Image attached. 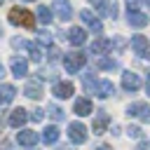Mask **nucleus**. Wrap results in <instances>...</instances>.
<instances>
[{
	"label": "nucleus",
	"instance_id": "1",
	"mask_svg": "<svg viewBox=\"0 0 150 150\" xmlns=\"http://www.w3.org/2000/svg\"><path fill=\"white\" fill-rule=\"evenodd\" d=\"M9 21L14 26H23V28H33L35 26V14L23 9V7H12L9 9Z\"/></svg>",
	"mask_w": 150,
	"mask_h": 150
},
{
	"label": "nucleus",
	"instance_id": "2",
	"mask_svg": "<svg viewBox=\"0 0 150 150\" xmlns=\"http://www.w3.org/2000/svg\"><path fill=\"white\" fill-rule=\"evenodd\" d=\"M84 61H87V56H84L82 52H68V54L63 56V68H66L68 73H77V70H82Z\"/></svg>",
	"mask_w": 150,
	"mask_h": 150
},
{
	"label": "nucleus",
	"instance_id": "3",
	"mask_svg": "<svg viewBox=\"0 0 150 150\" xmlns=\"http://www.w3.org/2000/svg\"><path fill=\"white\" fill-rule=\"evenodd\" d=\"M131 49L136 52V56L150 59V40H148L145 35H134V38H131Z\"/></svg>",
	"mask_w": 150,
	"mask_h": 150
},
{
	"label": "nucleus",
	"instance_id": "4",
	"mask_svg": "<svg viewBox=\"0 0 150 150\" xmlns=\"http://www.w3.org/2000/svg\"><path fill=\"white\" fill-rule=\"evenodd\" d=\"M127 112H129L131 117H138L141 122H150V105H148V103H143V101L131 103V105L127 108Z\"/></svg>",
	"mask_w": 150,
	"mask_h": 150
},
{
	"label": "nucleus",
	"instance_id": "5",
	"mask_svg": "<svg viewBox=\"0 0 150 150\" xmlns=\"http://www.w3.org/2000/svg\"><path fill=\"white\" fill-rule=\"evenodd\" d=\"M52 9L56 12V19L59 21H70V16H73V7H70L68 0H54L52 2Z\"/></svg>",
	"mask_w": 150,
	"mask_h": 150
},
{
	"label": "nucleus",
	"instance_id": "6",
	"mask_svg": "<svg viewBox=\"0 0 150 150\" xmlns=\"http://www.w3.org/2000/svg\"><path fill=\"white\" fill-rule=\"evenodd\" d=\"M68 136H70V141H73V143L82 145V143L87 141V127H84L82 122H73V124L68 127Z\"/></svg>",
	"mask_w": 150,
	"mask_h": 150
},
{
	"label": "nucleus",
	"instance_id": "7",
	"mask_svg": "<svg viewBox=\"0 0 150 150\" xmlns=\"http://www.w3.org/2000/svg\"><path fill=\"white\" fill-rule=\"evenodd\" d=\"M91 110H94V105H91V101H89L87 96H80V98L73 101V112H75V115L87 117V115H91Z\"/></svg>",
	"mask_w": 150,
	"mask_h": 150
},
{
	"label": "nucleus",
	"instance_id": "8",
	"mask_svg": "<svg viewBox=\"0 0 150 150\" xmlns=\"http://www.w3.org/2000/svg\"><path fill=\"white\" fill-rule=\"evenodd\" d=\"M16 143L23 145V148H33L38 143V131H30V129H21L16 134Z\"/></svg>",
	"mask_w": 150,
	"mask_h": 150
},
{
	"label": "nucleus",
	"instance_id": "9",
	"mask_svg": "<svg viewBox=\"0 0 150 150\" xmlns=\"http://www.w3.org/2000/svg\"><path fill=\"white\" fill-rule=\"evenodd\" d=\"M80 19H82V21H84V23H87V26H89L94 33H101L103 23L98 21V16H96L94 12H89V9H82V12H80Z\"/></svg>",
	"mask_w": 150,
	"mask_h": 150
},
{
	"label": "nucleus",
	"instance_id": "10",
	"mask_svg": "<svg viewBox=\"0 0 150 150\" xmlns=\"http://www.w3.org/2000/svg\"><path fill=\"white\" fill-rule=\"evenodd\" d=\"M122 87H124L127 91H138V89H141V77H138L136 73L127 70V73L122 75Z\"/></svg>",
	"mask_w": 150,
	"mask_h": 150
},
{
	"label": "nucleus",
	"instance_id": "11",
	"mask_svg": "<svg viewBox=\"0 0 150 150\" xmlns=\"http://www.w3.org/2000/svg\"><path fill=\"white\" fill-rule=\"evenodd\" d=\"M75 94V87H73V82H54V96H59V98H70Z\"/></svg>",
	"mask_w": 150,
	"mask_h": 150
},
{
	"label": "nucleus",
	"instance_id": "12",
	"mask_svg": "<svg viewBox=\"0 0 150 150\" xmlns=\"http://www.w3.org/2000/svg\"><path fill=\"white\" fill-rule=\"evenodd\" d=\"M68 42L75 45V47H82V45L87 42V33H84V28H80V26L70 28V30H68Z\"/></svg>",
	"mask_w": 150,
	"mask_h": 150
},
{
	"label": "nucleus",
	"instance_id": "13",
	"mask_svg": "<svg viewBox=\"0 0 150 150\" xmlns=\"http://www.w3.org/2000/svg\"><path fill=\"white\" fill-rule=\"evenodd\" d=\"M110 47H112V42H110L108 38H96V40L91 42V54L103 56L105 52H110Z\"/></svg>",
	"mask_w": 150,
	"mask_h": 150
},
{
	"label": "nucleus",
	"instance_id": "14",
	"mask_svg": "<svg viewBox=\"0 0 150 150\" xmlns=\"http://www.w3.org/2000/svg\"><path fill=\"white\" fill-rule=\"evenodd\" d=\"M9 66H12L14 77H23V75H28V63H26V59H23V56H14Z\"/></svg>",
	"mask_w": 150,
	"mask_h": 150
},
{
	"label": "nucleus",
	"instance_id": "15",
	"mask_svg": "<svg viewBox=\"0 0 150 150\" xmlns=\"http://www.w3.org/2000/svg\"><path fill=\"white\" fill-rule=\"evenodd\" d=\"M129 26H134V28L148 26V14H143L138 9H129Z\"/></svg>",
	"mask_w": 150,
	"mask_h": 150
},
{
	"label": "nucleus",
	"instance_id": "16",
	"mask_svg": "<svg viewBox=\"0 0 150 150\" xmlns=\"http://www.w3.org/2000/svg\"><path fill=\"white\" fill-rule=\"evenodd\" d=\"M23 94L28 96V98H42V84L38 82V80H30V82H26V87H23Z\"/></svg>",
	"mask_w": 150,
	"mask_h": 150
},
{
	"label": "nucleus",
	"instance_id": "17",
	"mask_svg": "<svg viewBox=\"0 0 150 150\" xmlns=\"http://www.w3.org/2000/svg\"><path fill=\"white\" fill-rule=\"evenodd\" d=\"M98 98H108V96H112L115 94V87H112V82L110 80H98V84H96V91H94Z\"/></svg>",
	"mask_w": 150,
	"mask_h": 150
},
{
	"label": "nucleus",
	"instance_id": "18",
	"mask_svg": "<svg viewBox=\"0 0 150 150\" xmlns=\"http://www.w3.org/2000/svg\"><path fill=\"white\" fill-rule=\"evenodd\" d=\"M28 117H30V115H28L23 108H14L12 115H9V124H12V127H21V124H26Z\"/></svg>",
	"mask_w": 150,
	"mask_h": 150
},
{
	"label": "nucleus",
	"instance_id": "19",
	"mask_svg": "<svg viewBox=\"0 0 150 150\" xmlns=\"http://www.w3.org/2000/svg\"><path fill=\"white\" fill-rule=\"evenodd\" d=\"M108 122H110V117H108V112H98V115L94 117V124H91V129H94V134H103V131L108 129Z\"/></svg>",
	"mask_w": 150,
	"mask_h": 150
},
{
	"label": "nucleus",
	"instance_id": "20",
	"mask_svg": "<svg viewBox=\"0 0 150 150\" xmlns=\"http://www.w3.org/2000/svg\"><path fill=\"white\" fill-rule=\"evenodd\" d=\"M14 96H16V87L14 84H0V105L9 103Z\"/></svg>",
	"mask_w": 150,
	"mask_h": 150
},
{
	"label": "nucleus",
	"instance_id": "21",
	"mask_svg": "<svg viewBox=\"0 0 150 150\" xmlns=\"http://www.w3.org/2000/svg\"><path fill=\"white\" fill-rule=\"evenodd\" d=\"M59 134H61V131H59V127H56V124H49V127H45V131H42V141L52 145V143H56V141H59Z\"/></svg>",
	"mask_w": 150,
	"mask_h": 150
},
{
	"label": "nucleus",
	"instance_id": "22",
	"mask_svg": "<svg viewBox=\"0 0 150 150\" xmlns=\"http://www.w3.org/2000/svg\"><path fill=\"white\" fill-rule=\"evenodd\" d=\"M35 16H38V21H40L42 26H47V23H52V19H54V14H52V9H49V7H45V5H40V7H38V14H35Z\"/></svg>",
	"mask_w": 150,
	"mask_h": 150
},
{
	"label": "nucleus",
	"instance_id": "23",
	"mask_svg": "<svg viewBox=\"0 0 150 150\" xmlns=\"http://www.w3.org/2000/svg\"><path fill=\"white\" fill-rule=\"evenodd\" d=\"M26 49H28V54H30V59H33L35 63H40V61H42V49H40L35 42H28V47H26Z\"/></svg>",
	"mask_w": 150,
	"mask_h": 150
},
{
	"label": "nucleus",
	"instance_id": "24",
	"mask_svg": "<svg viewBox=\"0 0 150 150\" xmlns=\"http://www.w3.org/2000/svg\"><path fill=\"white\" fill-rule=\"evenodd\" d=\"M98 68H101V70H115V68H117V61L101 56V59H98Z\"/></svg>",
	"mask_w": 150,
	"mask_h": 150
},
{
	"label": "nucleus",
	"instance_id": "25",
	"mask_svg": "<svg viewBox=\"0 0 150 150\" xmlns=\"http://www.w3.org/2000/svg\"><path fill=\"white\" fill-rule=\"evenodd\" d=\"M105 14L115 19V16H117V5H115V2H108V5H105Z\"/></svg>",
	"mask_w": 150,
	"mask_h": 150
},
{
	"label": "nucleus",
	"instance_id": "26",
	"mask_svg": "<svg viewBox=\"0 0 150 150\" xmlns=\"http://www.w3.org/2000/svg\"><path fill=\"white\" fill-rule=\"evenodd\" d=\"M38 40H40L42 45H49V47H52V35H49V33H40Z\"/></svg>",
	"mask_w": 150,
	"mask_h": 150
},
{
	"label": "nucleus",
	"instance_id": "27",
	"mask_svg": "<svg viewBox=\"0 0 150 150\" xmlns=\"http://www.w3.org/2000/svg\"><path fill=\"white\" fill-rule=\"evenodd\" d=\"M49 112H52V117H54V120H61V117H63V110H61V108H56V105H52V108H49Z\"/></svg>",
	"mask_w": 150,
	"mask_h": 150
},
{
	"label": "nucleus",
	"instance_id": "28",
	"mask_svg": "<svg viewBox=\"0 0 150 150\" xmlns=\"http://www.w3.org/2000/svg\"><path fill=\"white\" fill-rule=\"evenodd\" d=\"M127 131H129V136H131V138H141V136H143V131H141L138 127H129Z\"/></svg>",
	"mask_w": 150,
	"mask_h": 150
},
{
	"label": "nucleus",
	"instance_id": "29",
	"mask_svg": "<svg viewBox=\"0 0 150 150\" xmlns=\"http://www.w3.org/2000/svg\"><path fill=\"white\" fill-rule=\"evenodd\" d=\"M45 117V110H33V115H30V120H35V122H40Z\"/></svg>",
	"mask_w": 150,
	"mask_h": 150
},
{
	"label": "nucleus",
	"instance_id": "30",
	"mask_svg": "<svg viewBox=\"0 0 150 150\" xmlns=\"http://www.w3.org/2000/svg\"><path fill=\"white\" fill-rule=\"evenodd\" d=\"M89 2H91L94 7H98L101 12H105V0H89Z\"/></svg>",
	"mask_w": 150,
	"mask_h": 150
},
{
	"label": "nucleus",
	"instance_id": "31",
	"mask_svg": "<svg viewBox=\"0 0 150 150\" xmlns=\"http://www.w3.org/2000/svg\"><path fill=\"white\" fill-rule=\"evenodd\" d=\"M56 56H59V47L52 45V47H49V59H56Z\"/></svg>",
	"mask_w": 150,
	"mask_h": 150
},
{
	"label": "nucleus",
	"instance_id": "32",
	"mask_svg": "<svg viewBox=\"0 0 150 150\" xmlns=\"http://www.w3.org/2000/svg\"><path fill=\"white\" fill-rule=\"evenodd\" d=\"M138 2H141V0H127V7H129V9H138Z\"/></svg>",
	"mask_w": 150,
	"mask_h": 150
},
{
	"label": "nucleus",
	"instance_id": "33",
	"mask_svg": "<svg viewBox=\"0 0 150 150\" xmlns=\"http://www.w3.org/2000/svg\"><path fill=\"white\" fill-rule=\"evenodd\" d=\"M0 150H14V148H12L9 141H5V143H0Z\"/></svg>",
	"mask_w": 150,
	"mask_h": 150
},
{
	"label": "nucleus",
	"instance_id": "34",
	"mask_svg": "<svg viewBox=\"0 0 150 150\" xmlns=\"http://www.w3.org/2000/svg\"><path fill=\"white\" fill-rule=\"evenodd\" d=\"M138 150H150V143H145V141H141V143H138Z\"/></svg>",
	"mask_w": 150,
	"mask_h": 150
},
{
	"label": "nucleus",
	"instance_id": "35",
	"mask_svg": "<svg viewBox=\"0 0 150 150\" xmlns=\"http://www.w3.org/2000/svg\"><path fill=\"white\" fill-rule=\"evenodd\" d=\"M145 89H148V94H150V73H148V77H145Z\"/></svg>",
	"mask_w": 150,
	"mask_h": 150
},
{
	"label": "nucleus",
	"instance_id": "36",
	"mask_svg": "<svg viewBox=\"0 0 150 150\" xmlns=\"http://www.w3.org/2000/svg\"><path fill=\"white\" fill-rule=\"evenodd\" d=\"M98 150H112L110 145H98Z\"/></svg>",
	"mask_w": 150,
	"mask_h": 150
},
{
	"label": "nucleus",
	"instance_id": "37",
	"mask_svg": "<svg viewBox=\"0 0 150 150\" xmlns=\"http://www.w3.org/2000/svg\"><path fill=\"white\" fill-rule=\"evenodd\" d=\"M2 75H5V70H2V63H0V77H2Z\"/></svg>",
	"mask_w": 150,
	"mask_h": 150
},
{
	"label": "nucleus",
	"instance_id": "38",
	"mask_svg": "<svg viewBox=\"0 0 150 150\" xmlns=\"http://www.w3.org/2000/svg\"><path fill=\"white\" fill-rule=\"evenodd\" d=\"M145 5H148V7H150V0H145Z\"/></svg>",
	"mask_w": 150,
	"mask_h": 150
},
{
	"label": "nucleus",
	"instance_id": "39",
	"mask_svg": "<svg viewBox=\"0 0 150 150\" xmlns=\"http://www.w3.org/2000/svg\"><path fill=\"white\" fill-rule=\"evenodd\" d=\"M2 2H5V0H0V5H2Z\"/></svg>",
	"mask_w": 150,
	"mask_h": 150
}]
</instances>
